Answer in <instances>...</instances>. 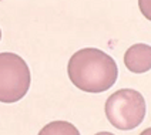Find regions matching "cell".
<instances>
[{"mask_svg": "<svg viewBox=\"0 0 151 135\" xmlns=\"http://www.w3.org/2000/svg\"><path fill=\"white\" fill-rule=\"evenodd\" d=\"M126 67L135 74H143L151 70V46L137 43L128 47L124 54Z\"/></svg>", "mask_w": 151, "mask_h": 135, "instance_id": "277c9868", "label": "cell"}, {"mask_svg": "<svg viewBox=\"0 0 151 135\" xmlns=\"http://www.w3.org/2000/svg\"><path fill=\"white\" fill-rule=\"evenodd\" d=\"M30 68L14 53H0V102L20 101L30 88Z\"/></svg>", "mask_w": 151, "mask_h": 135, "instance_id": "3957f363", "label": "cell"}, {"mask_svg": "<svg viewBox=\"0 0 151 135\" xmlns=\"http://www.w3.org/2000/svg\"><path fill=\"white\" fill-rule=\"evenodd\" d=\"M37 135H80V132L68 121H53L44 125Z\"/></svg>", "mask_w": 151, "mask_h": 135, "instance_id": "5b68a950", "label": "cell"}, {"mask_svg": "<svg viewBox=\"0 0 151 135\" xmlns=\"http://www.w3.org/2000/svg\"><path fill=\"white\" fill-rule=\"evenodd\" d=\"M0 40H1V30H0Z\"/></svg>", "mask_w": 151, "mask_h": 135, "instance_id": "9c48e42d", "label": "cell"}, {"mask_svg": "<svg viewBox=\"0 0 151 135\" xmlns=\"http://www.w3.org/2000/svg\"><path fill=\"white\" fill-rule=\"evenodd\" d=\"M138 7L143 16L151 21V0H138Z\"/></svg>", "mask_w": 151, "mask_h": 135, "instance_id": "8992f818", "label": "cell"}, {"mask_svg": "<svg viewBox=\"0 0 151 135\" xmlns=\"http://www.w3.org/2000/svg\"><path fill=\"white\" fill-rule=\"evenodd\" d=\"M140 135H151V127L147 128V129H144V131H143V132H141Z\"/></svg>", "mask_w": 151, "mask_h": 135, "instance_id": "52a82bcc", "label": "cell"}, {"mask_svg": "<svg viewBox=\"0 0 151 135\" xmlns=\"http://www.w3.org/2000/svg\"><path fill=\"white\" fill-rule=\"evenodd\" d=\"M68 78L86 93H104L116 84L118 67L116 60L100 49L87 47L76 51L67 64Z\"/></svg>", "mask_w": 151, "mask_h": 135, "instance_id": "6da1fadb", "label": "cell"}, {"mask_svg": "<svg viewBox=\"0 0 151 135\" xmlns=\"http://www.w3.org/2000/svg\"><path fill=\"white\" fill-rule=\"evenodd\" d=\"M96 135H114V134H111V132H107V131H101V132H97Z\"/></svg>", "mask_w": 151, "mask_h": 135, "instance_id": "ba28073f", "label": "cell"}, {"mask_svg": "<svg viewBox=\"0 0 151 135\" xmlns=\"http://www.w3.org/2000/svg\"><path fill=\"white\" fill-rule=\"evenodd\" d=\"M145 100L133 88H121L111 94L104 105L109 122L117 129L130 131L137 128L145 117Z\"/></svg>", "mask_w": 151, "mask_h": 135, "instance_id": "7a4b0ae2", "label": "cell"}]
</instances>
